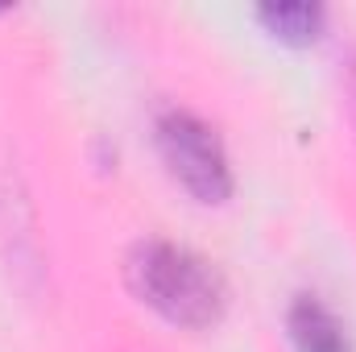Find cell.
<instances>
[{"instance_id":"cell-2","label":"cell","mask_w":356,"mask_h":352,"mask_svg":"<svg viewBox=\"0 0 356 352\" xmlns=\"http://www.w3.org/2000/svg\"><path fill=\"white\" fill-rule=\"evenodd\" d=\"M158 150L170 166V175L203 203H220L232 191V175H228V158L220 137L191 112H166L158 120Z\"/></svg>"},{"instance_id":"cell-1","label":"cell","mask_w":356,"mask_h":352,"mask_svg":"<svg viewBox=\"0 0 356 352\" xmlns=\"http://www.w3.org/2000/svg\"><path fill=\"white\" fill-rule=\"evenodd\" d=\"M129 290L182 328H207L224 311V282L199 253L170 241H141L124 262Z\"/></svg>"},{"instance_id":"cell-3","label":"cell","mask_w":356,"mask_h":352,"mask_svg":"<svg viewBox=\"0 0 356 352\" xmlns=\"http://www.w3.org/2000/svg\"><path fill=\"white\" fill-rule=\"evenodd\" d=\"M290 336H294L298 352H353L336 315L315 298H298L290 307Z\"/></svg>"},{"instance_id":"cell-4","label":"cell","mask_w":356,"mask_h":352,"mask_svg":"<svg viewBox=\"0 0 356 352\" xmlns=\"http://www.w3.org/2000/svg\"><path fill=\"white\" fill-rule=\"evenodd\" d=\"M261 21H266L273 33L290 38V42H311L323 25V13L315 4H298V0H282V4H266L261 8Z\"/></svg>"}]
</instances>
